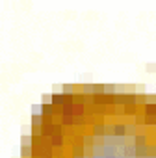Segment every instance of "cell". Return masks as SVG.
I'll use <instances>...</instances> for the list:
<instances>
[{
	"mask_svg": "<svg viewBox=\"0 0 156 158\" xmlns=\"http://www.w3.org/2000/svg\"><path fill=\"white\" fill-rule=\"evenodd\" d=\"M24 158H156V99L102 86L54 97Z\"/></svg>",
	"mask_w": 156,
	"mask_h": 158,
	"instance_id": "cell-1",
	"label": "cell"
}]
</instances>
